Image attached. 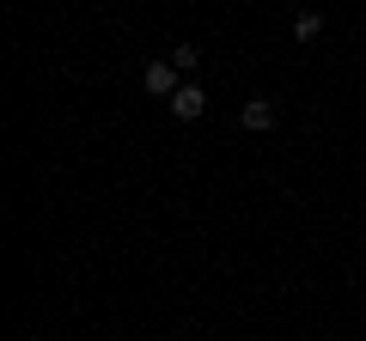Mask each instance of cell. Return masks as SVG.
Here are the masks:
<instances>
[{
    "mask_svg": "<svg viewBox=\"0 0 366 341\" xmlns=\"http://www.w3.org/2000/svg\"><path fill=\"white\" fill-rule=\"evenodd\" d=\"M165 110H171L177 122H202V110H208V92H202L196 79H183V86H177V98H171Z\"/></svg>",
    "mask_w": 366,
    "mask_h": 341,
    "instance_id": "cell-2",
    "label": "cell"
},
{
    "mask_svg": "<svg viewBox=\"0 0 366 341\" xmlns=\"http://www.w3.org/2000/svg\"><path fill=\"white\" fill-rule=\"evenodd\" d=\"M293 37H300V43H317V37H324V13H317V6H305V13L293 19Z\"/></svg>",
    "mask_w": 366,
    "mask_h": 341,
    "instance_id": "cell-4",
    "label": "cell"
},
{
    "mask_svg": "<svg viewBox=\"0 0 366 341\" xmlns=\"http://www.w3.org/2000/svg\"><path fill=\"white\" fill-rule=\"evenodd\" d=\"M165 61H171V67H177V73H183V79H189V73H196V61H202V49H196V43H177V49H171V55H165Z\"/></svg>",
    "mask_w": 366,
    "mask_h": 341,
    "instance_id": "cell-5",
    "label": "cell"
},
{
    "mask_svg": "<svg viewBox=\"0 0 366 341\" xmlns=\"http://www.w3.org/2000/svg\"><path fill=\"white\" fill-rule=\"evenodd\" d=\"M177 86H183V73H177L171 61H147V67H141V92H147V98H165V104H171Z\"/></svg>",
    "mask_w": 366,
    "mask_h": 341,
    "instance_id": "cell-1",
    "label": "cell"
},
{
    "mask_svg": "<svg viewBox=\"0 0 366 341\" xmlns=\"http://www.w3.org/2000/svg\"><path fill=\"white\" fill-rule=\"evenodd\" d=\"M238 122H244L250 134H269L274 122H281V104H274V98H250V104L238 110Z\"/></svg>",
    "mask_w": 366,
    "mask_h": 341,
    "instance_id": "cell-3",
    "label": "cell"
}]
</instances>
